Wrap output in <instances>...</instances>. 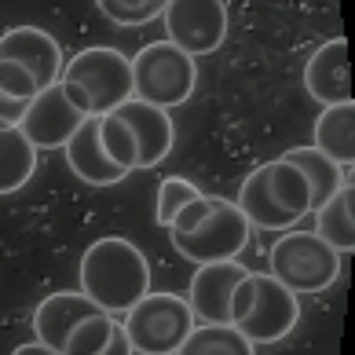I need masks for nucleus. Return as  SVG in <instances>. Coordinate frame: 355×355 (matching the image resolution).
<instances>
[{"label":"nucleus","mask_w":355,"mask_h":355,"mask_svg":"<svg viewBox=\"0 0 355 355\" xmlns=\"http://www.w3.org/2000/svg\"><path fill=\"white\" fill-rule=\"evenodd\" d=\"M81 293L107 315H125L150 293V264L128 239H96L81 257Z\"/></svg>","instance_id":"f257e3e1"},{"label":"nucleus","mask_w":355,"mask_h":355,"mask_svg":"<svg viewBox=\"0 0 355 355\" xmlns=\"http://www.w3.org/2000/svg\"><path fill=\"white\" fill-rule=\"evenodd\" d=\"M234 205H239L249 227H260V231H289L311 213L304 176L293 165H286L282 157L253 168L242 180Z\"/></svg>","instance_id":"f03ea898"},{"label":"nucleus","mask_w":355,"mask_h":355,"mask_svg":"<svg viewBox=\"0 0 355 355\" xmlns=\"http://www.w3.org/2000/svg\"><path fill=\"white\" fill-rule=\"evenodd\" d=\"M59 85L85 117H103L132 99V62L117 48L96 44L62 62Z\"/></svg>","instance_id":"7ed1b4c3"},{"label":"nucleus","mask_w":355,"mask_h":355,"mask_svg":"<svg viewBox=\"0 0 355 355\" xmlns=\"http://www.w3.org/2000/svg\"><path fill=\"white\" fill-rule=\"evenodd\" d=\"M300 322V300L297 293L271 279L268 271H245V279L231 293V326L249 345H279L293 334Z\"/></svg>","instance_id":"20e7f679"},{"label":"nucleus","mask_w":355,"mask_h":355,"mask_svg":"<svg viewBox=\"0 0 355 355\" xmlns=\"http://www.w3.org/2000/svg\"><path fill=\"white\" fill-rule=\"evenodd\" d=\"M128 62H132V96L150 107H183L198 88V59L168 41L143 44Z\"/></svg>","instance_id":"39448f33"},{"label":"nucleus","mask_w":355,"mask_h":355,"mask_svg":"<svg viewBox=\"0 0 355 355\" xmlns=\"http://www.w3.org/2000/svg\"><path fill=\"white\" fill-rule=\"evenodd\" d=\"M268 275L279 279L289 293H322L340 279V253L330 249L315 231H282L268 253Z\"/></svg>","instance_id":"423d86ee"},{"label":"nucleus","mask_w":355,"mask_h":355,"mask_svg":"<svg viewBox=\"0 0 355 355\" xmlns=\"http://www.w3.org/2000/svg\"><path fill=\"white\" fill-rule=\"evenodd\" d=\"M121 330L139 355H176L194 330V315L176 293H147L125 311Z\"/></svg>","instance_id":"0eeeda50"},{"label":"nucleus","mask_w":355,"mask_h":355,"mask_svg":"<svg viewBox=\"0 0 355 355\" xmlns=\"http://www.w3.org/2000/svg\"><path fill=\"white\" fill-rule=\"evenodd\" d=\"M249 245V223L239 213V205L216 198L209 216L191 231L173 234V249L191 264H220V260H239Z\"/></svg>","instance_id":"6e6552de"},{"label":"nucleus","mask_w":355,"mask_h":355,"mask_svg":"<svg viewBox=\"0 0 355 355\" xmlns=\"http://www.w3.org/2000/svg\"><path fill=\"white\" fill-rule=\"evenodd\" d=\"M162 19L168 33L165 41L187 51L191 59L213 55L231 30V11L223 0H165Z\"/></svg>","instance_id":"1a4fd4ad"},{"label":"nucleus","mask_w":355,"mask_h":355,"mask_svg":"<svg viewBox=\"0 0 355 355\" xmlns=\"http://www.w3.org/2000/svg\"><path fill=\"white\" fill-rule=\"evenodd\" d=\"M81 121H85V114L73 107L62 85L55 81L30 99V107H26L22 121H19V132L33 143V150H62Z\"/></svg>","instance_id":"9d476101"},{"label":"nucleus","mask_w":355,"mask_h":355,"mask_svg":"<svg viewBox=\"0 0 355 355\" xmlns=\"http://www.w3.org/2000/svg\"><path fill=\"white\" fill-rule=\"evenodd\" d=\"M245 271L239 260H220V264H198V271L191 275L187 286V308L194 315V322L209 326H231V293L234 286L245 279Z\"/></svg>","instance_id":"9b49d317"},{"label":"nucleus","mask_w":355,"mask_h":355,"mask_svg":"<svg viewBox=\"0 0 355 355\" xmlns=\"http://www.w3.org/2000/svg\"><path fill=\"white\" fill-rule=\"evenodd\" d=\"M0 59H11L30 70L37 92L55 85L62 73V62H67L59 41L41 26H11L8 33H0Z\"/></svg>","instance_id":"f8f14e48"},{"label":"nucleus","mask_w":355,"mask_h":355,"mask_svg":"<svg viewBox=\"0 0 355 355\" xmlns=\"http://www.w3.org/2000/svg\"><path fill=\"white\" fill-rule=\"evenodd\" d=\"M114 114L128 125V132L136 139V168H157L173 150V139H176V128H173V117L162 107H150L143 99H125L121 107H114Z\"/></svg>","instance_id":"ddd939ff"},{"label":"nucleus","mask_w":355,"mask_h":355,"mask_svg":"<svg viewBox=\"0 0 355 355\" xmlns=\"http://www.w3.org/2000/svg\"><path fill=\"white\" fill-rule=\"evenodd\" d=\"M304 88L322 107L352 99V67H348V41L345 37H334V41L319 44V51H315L304 67Z\"/></svg>","instance_id":"4468645a"},{"label":"nucleus","mask_w":355,"mask_h":355,"mask_svg":"<svg viewBox=\"0 0 355 355\" xmlns=\"http://www.w3.org/2000/svg\"><path fill=\"white\" fill-rule=\"evenodd\" d=\"M99 308L81 293V289H59V293L44 297L33 311V334H37V345H44L51 352L62 355V345H67V334L73 330L81 319L96 315Z\"/></svg>","instance_id":"2eb2a0df"},{"label":"nucleus","mask_w":355,"mask_h":355,"mask_svg":"<svg viewBox=\"0 0 355 355\" xmlns=\"http://www.w3.org/2000/svg\"><path fill=\"white\" fill-rule=\"evenodd\" d=\"M67 162H70V173L88 183V187H110V183H121L128 180L125 168H117L107 154H103V143H99V117H85L77 125V132L67 139Z\"/></svg>","instance_id":"dca6fc26"},{"label":"nucleus","mask_w":355,"mask_h":355,"mask_svg":"<svg viewBox=\"0 0 355 355\" xmlns=\"http://www.w3.org/2000/svg\"><path fill=\"white\" fill-rule=\"evenodd\" d=\"M315 150H322L334 165L352 173V162H355V103L352 99L322 107V114L315 117Z\"/></svg>","instance_id":"f3484780"},{"label":"nucleus","mask_w":355,"mask_h":355,"mask_svg":"<svg viewBox=\"0 0 355 355\" xmlns=\"http://www.w3.org/2000/svg\"><path fill=\"white\" fill-rule=\"evenodd\" d=\"M315 234L337 249L340 257H352L355 249V183H340V187L315 209Z\"/></svg>","instance_id":"a211bd4d"},{"label":"nucleus","mask_w":355,"mask_h":355,"mask_svg":"<svg viewBox=\"0 0 355 355\" xmlns=\"http://www.w3.org/2000/svg\"><path fill=\"white\" fill-rule=\"evenodd\" d=\"M282 162L286 165H293L300 176H304L308 183V198H311V213L319 209L330 194L340 187V183H348L352 173H345L340 165H334L330 157H326L322 150H315V147H293V150H286L282 154Z\"/></svg>","instance_id":"6ab92c4d"},{"label":"nucleus","mask_w":355,"mask_h":355,"mask_svg":"<svg viewBox=\"0 0 355 355\" xmlns=\"http://www.w3.org/2000/svg\"><path fill=\"white\" fill-rule=\"evenodd\" d=\"M37 173V150L19 125H0V194H15Z\"/></svg>","instance_id":"aec40b11"},{"label":"nucleus","mask_w":355,"mask_h":355,"mask_svg":"<svg viewBox=\"0 0 355 355\" xmlns=\"http://www.w3.org/2000/svg\"><path fill=\"white\" fill-rule=\"evenodd\" d=\"M176 355H257V352L234 326L194 322V330L187 334V340L180 345Z\"/></svg>","instance_id":"412c9836"},{"label":"nucleus","mask_w":355,"mask_h":355,"mask_svg":"<svg viewBox=\"0 0 355 355\" xmlns=\"http://www.w3.org/2000/svg\"><path fill=\"white\" fill-rule=\"evenodd\" d=\"M114 326H117V319H114V315H107V311L88 315V319H81V322H77L73 330L67 334L62 355H99L103 348H107Z\"/></svg>","instance_id":"4be33fe9"},{"label":"nucleus","mask_w":355,"mask_h":355,"mask_svg":"<svg viewBox=\"0 0 355 355\" xmlns=\"http://www.w3.org/2000/svg\"><path fill=\"white\" fill-rule=\"evenodd\" d=\"M99 143H103V154H107L117 168H125L128 176L136 173V139L114 110L99 117Z\"/></svg>","instance_id":"5701e85b"},{"label":"nucleus","mask_w":355,"mask_h":355,"mask_svg":"<svg viewBox=\"0 0 355 355\" xmlns=\"http://www.w3.org/2000/svg\"><path fill=\"white\" fill-rule=\"evenodd\" d=\"M198 194H202V187H198L194 180H183V176H168V180H162V187H157V213H154L157 227H165V231H168L173 216H176L187 202L198 198Z\"/></svg>","instance_id":"b1692460"},{"label":"nucleus","mask_w":355,"mask_h":355,"mask_svg":"<svg viewBox=\"0 0 355 355\" xmlns=\"http://www.w3.org/2000/svg\"><path fill=\"white\" fill-rule=\"evenodd\" d=\"M96 8L114 26H147L162 15V0H96Z\"/></svg>","instance_id":"393cba45"},{"label":"nucleus","mask_w":355,"mask_h":355,"mask_svg":"<svg viewBox=\"0 0 355 355\" xmlns=\"http://www.w3.org/2000/svg\"><path fill=\"white\" fill-rule=\"evenodd\" d=\"M0 92L11 96V99L30 103L37 96V81L30 77L26 67H19V62H11V59H0Z\"/></svg>","instance_id":"a878e982"},{"label":"nucleus","mask_w":355,"mask_h":355,"mask_svg":"<svg viewBox=\"0 0 355 355\" xmlns=\"http://www.w3.org/2000/svg\"><path fill=\"white\" fill-rule=\"evenodd\" d=\"M216 202V194H198L194 202H187L180 209V213L173 216V223H168V234H180V231H191V227H198V223L209 216V209H213Z\"/></svg>","instance_id":"bb28decb"},{"label":"nucleus","mask_w":355,"mask_h":355,"mask_svg":"<svg viewBox=\"0 0 355 355\" xmlns=\"http://www.w3.org/2000/svg\"><path fill=\"white\" fill-rule=\"evenodd\" d=\"M26 107H30V103L11 99V96H4V92H0V125H19L22 114H26Z\"/></svg>","instance_id":"cd10ccee"},{"label":"nucleus","mask_w":355,"mask_h":355,"mask_svg":"<svg viewBox=\"0 0 355 355\" xmlns=\"http://www.w3.org/2000/svg\"><path fill=\"white\" fill-rule=\"evenodd\" d=\"M99 355H136L132 345H128V337H125V330H121V322L114 326V334H110V340H107V348H103Z\"/></svg>","instance_id":"c85d7f7f"},{"label":"nucleus","mask_w":355,"mask_h":355,"mask_svg":"<svg viewBox=\"0 0 355 355\" xmlns=\"http://www.w3.org/2000/svg\"><path fill=\"white\" fill-rule=\"evenodd\" d=\"M11 355H59V352H51V348H44V345H37V340H30V345H19Z\"/></svg>","instance_id":"c756f323"},{"label":"nucleus","mask_w":355,"mask_h":355,"mask_svg":"<svg viewBox=\"0 0 355 355\" xmlns=\"http://www.w3.org/2000/svg\"><path fill=\"white\" fill-rule=\"evenodd\" d=\"M162 4H165V0H162Z\"/></svg>","instance_id":"7c9ffc66"}]
</instances>
